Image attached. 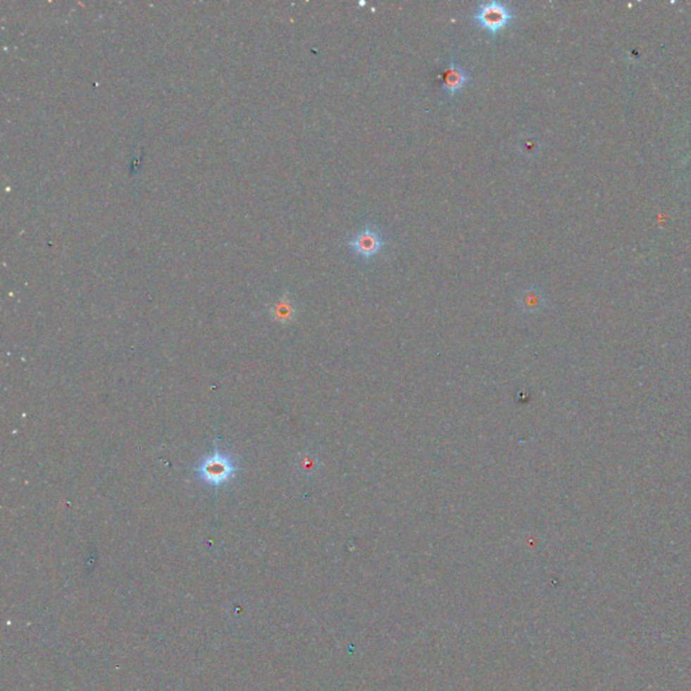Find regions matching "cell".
<instances>
[{
	"instance_id": "7a4b0ae2",
	"label": "cell",
	"mask_w": 691,
	"mask_h": 691,
	"mask_svg": "<svg viewBox=\"0 0 691 691\" xmlns=\"http://www.w3.org/2000/svg\"><path fill=\"white\" fill-rule=\"evenodd\" d=\"M515 11L508 3L492 0L478 4L473 14V19L490 35H496L505 29L515 19Z\"/></svg>"
},
{
	"instance_id": "8992f818",
	"label": "cell",
	"mask_w": 691,
	"mask_h": 691,
	"mask_svg": "<svg viewBox=\"0 0 691 691\" xmlns=\"http://www.w3.org/2000/svg\"><path fill=\"white\" fill-rule=\"evenodd\" d=\"M296 315V308L288 297L280 299L273 306H272V316L275 322L281 324H288L294 319Z\"/></svg>"
},
{
	"instance_id": "277c9868",
	"label": "cell",
	"mask_w": 691,
	"mask_h": 691,
	"mask_svg": "<svg viewBox=\"0 0 691 691\" xmlns=\"http://www.w3.org/2000/svg\"><path fill=\"white\" fill-rule=\"evenodd\" d=\"M440 80H442V88L446 94L451 97H455L458 92H461L467 82L470 81V75L463 66L456 64L454 60L450 64L447 65L443 72L440 73Z\"/></svg>"
},
{
	"instance_id": "6da1fadb",
	"label": "cell",
	"mask_w": 691,
	"mask_h": 691,
	"mask_svg": "<svg viewBox=\"0 0 691 691\" xmlns=\"http://www.w3.org/2000/svg\"><path fill=\"white\" fill-rule=\"evenodd\" d=\"M241 470V465L230 452L220 450L218 446L204 456L194 468V477L199 483L211 487H222L234 481Z\"/></svg>"
},
{
	"instance_id": "5b68a950",
	"label": "cell",
	"mask_w": 691,
	"mask_h": 691,
	"mask_svg": "<svg viewBox=\"0 0 691 691\" xmlns=\"http://www.w3.org/2000/svg\"><path fill=\"white\" fill-rule=\"evenodd\" d=\"M517 304L521 308V311L527 313H536L543 309L546 304V296L544 293L537 288H527L520 293L517 297Z\"/></svg>"
},
{
	"instance_id": "ba28073f",
	"label": "cell",
	"mask_w": 691,
	"mask_h": 691,
	"mask_svg": "<svg viewBox=\"0 0 691 691\" xmlns=\"http://www.w3.org/2000/svg\"><path fill=\"white\" fill-rule=\"evenodd\" d=\"M518 149L525 156H533V154H536L539 151L540 144H539V141L533 135H524L518 141Z\"/></svg>"
},
{
	"instance_id": "52a82bcc",
	"label": "cell",
	"mask_w": 691,
	"mask_h": 691,
	"mask_svg": "<svg viewBox=\"0 0 691 691\" xmlns=\"http://www.w3.org/2000/svg\"><path fill=\"white\" fill-rule=\"evenodd\" d=\"M297 468H299V473L303 474L304 477H312L319 471L320 461L316 455H313L311 452H304L299 456Z\"/></svg>"
},
{
	"instance_id": "3957f363",
	"label": "cell",
	"mask_w": 691,
	"mask_h": 691,
	"mask_svg": "<svg viewBox=\"0 0 691 691\" xmlns=\"http://www.w3.org/2000/svg\"><path fill=\"white\" fill-rule=\"evenodd\" d=\"M347 244L356 256L370 259L382 250L385 241L380 230L373 225H365L351 239L347 241Z\"/></svg>"
}]
</instances>
